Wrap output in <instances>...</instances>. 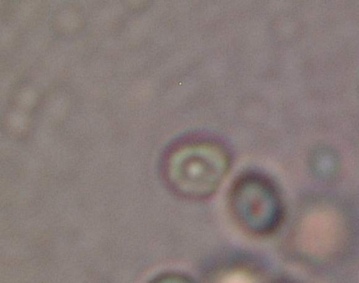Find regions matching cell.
Here are the masks:
<instances>
[{"mask_svg":"<svg viewBox=\"0 0 359 283\" xmlns=\"http://www.w3.org/2000/svg\"><path fill=\"white\" fill-rule=\"evenodd\" d=\"M227 205L235 223L254 237L273 235L283 221L280 192L269 178L259 173L248 172L238 176L229 188Z\"/></svg>","mask_w":359,"mask_h":283,"instance_id":"1","label":"cell"},{"mask_svg":"<svg viewBox=\"0 0 359 283\" xmlns=\"http://www.w3.org/2000/svg\"><path fill=\"white\" fill-rule=\"evenodd\" d=\"M271 283H294L291 281H288V280H278V281H275V282H273Z\"/></svg>","mask_w":359,"mask_h":283,"instance_id":"4","label":"cell"},{"mask_svg":"<svg viewBox=\"0 0 359 283\" xmlns=\"http://www.w3.org/2000/svg\"><path fill=\"white\" fill-rule=\"evenodd\" d=\"M149 283H197L191 277L179 272H168L161 274Z\"/></svg>","mask_w":359,"mask_h":283,"instance_id":"3","label":"cell"},{"mask_svg":"<svg viewBox=\"0 0 359 283\" xmlns=\"http://www.w3.org/2000/svg\"><path fill=\"white\" fill-rule=\"evenodd\" d=\"M230 162L222 152L196 147L172 155L165 166V176L171 190L188 200L211 197L229 174Z\"/></svg>","mask_w":359,"mask_h":283,"instance_id":"2","label":"cell"}]
</instances>
